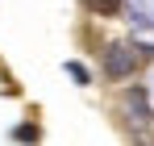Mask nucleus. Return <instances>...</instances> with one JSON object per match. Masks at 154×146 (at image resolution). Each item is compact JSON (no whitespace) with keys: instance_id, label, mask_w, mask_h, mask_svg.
<instances>
[{"instance_id":"1","label":"nucleus","mask_w":154,"mask_h":146,"mask_svg":"<svg viewBox=\"0 0 154 146\" xmlns=\"http://www.w3.org/2000/svg\"><path fill=\"white\" fill-rule=\"evenodd\" d=\"M133 50L129 46H108V54H104V71L112 75V79H125L129 71H133Z\"/></svg>"},{"instance_id":"3","label":"nucleus","mask_w":154,"mask_h":146,"mask_svg":"<svg viewBox=\"0 0 154 146\" xmlns=\"http://www.w3.org/2000/svg\"><path fill=\"white\" fill-rule=\"evenodd\" d=\"M13 138H17V142H38V138H42V129H38V125H17V129H13Z\"/></svg>"},{"instance_id":"4","label":"nucleus","mask_w":154,"mask_h":146,"mask_svg":"<svg viewBox=\"0 0 154 146\" xmlns=\"http://www.w3.org/2000/svg\"><path fill=\"white\" fill-rule=\"evenodd\" d=\"M67 71H71V75H75V79H79V84H88V71H83V67H79V63H71V67H67Z\"/></svg>"},{"instance_id":"2","label":"nucleus","mask_w":154,"mask_h":146,"mask_svg":"<svg viewBox=\"0 0 154 146\" xmlns=\"http://www.w3.org/2000/svg\"><path fill=\"white\" fill-rule=\"evenodd\" d=\"M88 8H92L96 17H117V13H121V0H88Z\"/></svg>"}]
</instances>
